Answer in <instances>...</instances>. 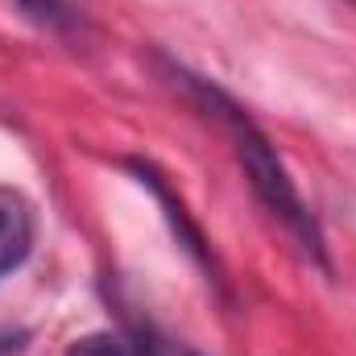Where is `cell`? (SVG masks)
Here are the masks:
<instances>
[{
	"label": "cell",
	"instance_id": "6da1fadb",
	"mask_svg": "<svg viewBox=\"0 0 356 356\" xmlns=\"http://www.w3.org/2000/svg\"><path fill=\"white\" fill-rule=\"evenodd\" d=\"M178 75H182V88L199 99V108H203L207 116H216V120H220V129L228 133L232 154H236L241 170H245V178H249V186L257 191V199H261L269 211L286 224V232L298 241V249H302L311 261L327 266L319 224H315L311 207L302 203V195H298L294 178L286 175V166H282L277 149L269 145V137L253 124V120H249V116H245V108H241L232 95H224L220 88H211V83H207V79H199V75H186V71H178Z\"/></svg>",
	"mask_w": 356,
	"mask_h": 356
},
{
	"label": "cell",
	"instance_id": "7a4b0ae2",
	"mask_svg": "<svg viewBox=\"0 0 356 356\" xmlns=\"http://www.w3.org/2000/svg\"><path fill=\"white\" fill-rule=\"evenodd\" d=\"M33 232H38V216H33V203L13 191V186H0V277L13 273L29 257L33 249Z\"/></svg>",
	"mask_w": 356,
	"mask_h": 356
},
{
	"label": "cell",
	"instance_id": "3957f363",
	"mask_svg": "<svg viewBox=\"0 0 356 356\" xmlns=\"http://www.w3.org/2000/svg\"><path fill=\"white\" fill-rule=\"evenodd\" d=\"M67 356H154V340L124 336V332H95V336L75 340Z\"/></svg>",
	"mask_w": 356,
	"mask_h": 356
},
{
	"label": "cell",
	"instance_id": "277c9868",
	"mask_svg": "<svg viewBox=\"0 0 356 356\" xmlns=\"http://www.w3.org/2000/svg\"><path fill=\"white\" fill-rule=\"evenodd\" d=\"M21 8L29 13V17H38V21H63V4L58 0H21Z\"/></svg>",
	"mask_w": 356,
	"mask_h": 356
},
{
	"label": "cell",
	"instance_id": "5b68a950",
	"mask_svg": "<svg viewBox=\"0 0 356 356\" xmlns=\"http://www.w3.org/2000/svg\"><path fill=\"white\" fill-rule=\"evenodd\" d=\"M25 348V332L21 327H0V356H13Z\"/></svg>",
	"mask_w": 356,
	"mask_h": 356
},
{
	"label": "cell",
	"instance_id": "8992f818",
	"mask_svg": "<svg viewBox=\"0 0 356 356\" xmlns=\"http://www.w3.org/2000/svg\"><path fill=\"white\" fill-rule=\"evenodd\" d=\"M154 356H203L186 344H170V340H154Z\"/></svg>",
	"mask_w": 356,
	"mask_h": 356
}]
</instances>
